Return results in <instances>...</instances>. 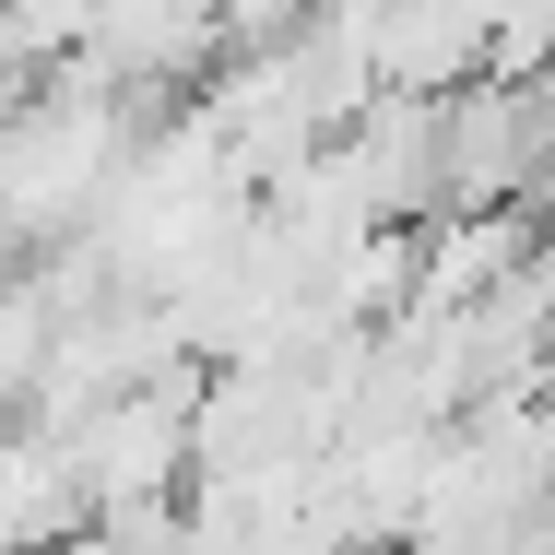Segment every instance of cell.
I'll return each instance as SVG.
<instances>
[{
  "instance_id": "6da1fadb",
  "label": "cell",
  "mask_w": 555,
  "mask_h": 555,
  "mask_svg": "<svg viewBox=\"0 0 555 555\" xmlns=\"http://www.w3.org/2000/svg\"><path fill=\"white\" fill-rule=\"evenodd\" d=\"M190 414H202V366H166V378H142V390L95 402L83 426H60L72 485H83V508H95L107 532L154 520V508L190 485Z\"/></svg>"
}]
</instances>
